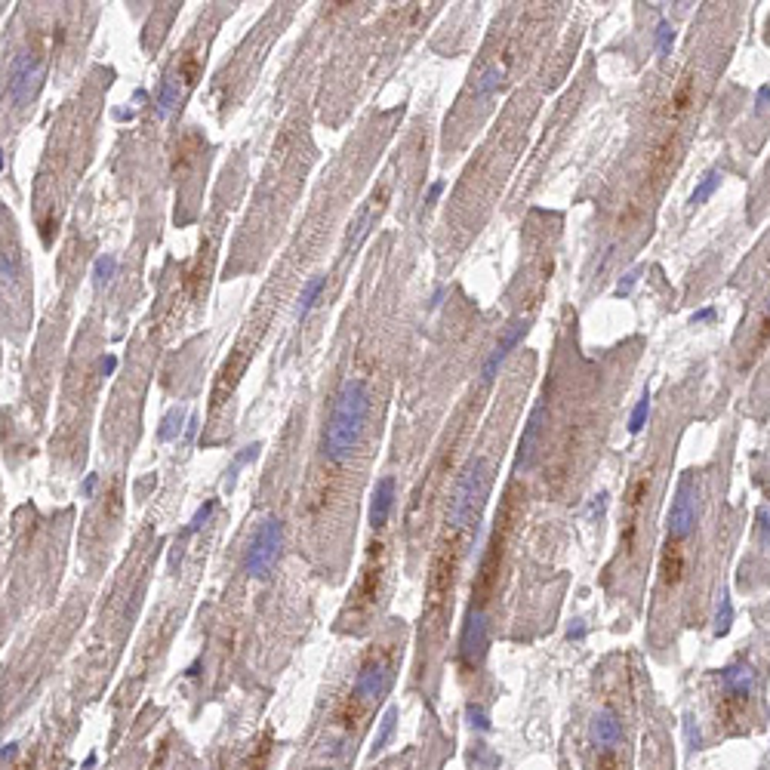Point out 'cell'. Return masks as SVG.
<instances>
[{
  "label": "cell",
  "instance_id": "1",
  "mask_svg": "<svg viewBox=\"0 0 770 770\" xmlns=\"http://www.w3.org/2000/svg\"><path fill=\"white\" fill-rule=\"evenodd\" d=\"M367 410H370V392L364 379H345L333 401V413L324 434V453L330 463H345L358 450L364 438Z\"/></svg>",
  "mask_w": 770,
  "mask_h": 770
},
{
  "label": "cell",
  "instance_id": "2",
  "mask_svg": "<svg viewBox=\"0 0 770 770\" xmlns=\"http://www.w3.org/2000/svg\"><path fill=\"white\" fill-rule=\"evenodd\" d=\"M521 487H509L499 503V511H496V521H493V530H490V539H487V549L481 555V564H478V576H475V585H472V607L481 610L484 601H490L493 589L499 582V567H503V558H505V545H509L511 533L518 527V518H521Z\"/></svg>",
  "mask_w": 770,
  "mask_h": 770
},
{
  "label": "cell",
  "instance_id": "3",
  "mask_svg": "<svg viewBox=\"0 0 770 770\" xmlns=\"http://www.w3.org/2000/svg\"><path fill=\"white\" fill-rule=\"evenodd\" d=\"M459 558H463V530L447 527L432 551L429 576H425V616L429 620H440L447 614V607H450L453 585H456V574H459Z\"/></svg>",
  "mask_w": 770,
  "mask_h": 770
},
{
  "label": "cell",
  "instance_id": "4",
  "mask_svg": "<svg viewBox=\"0 0 770 770\" xmlns=\"http://www.w3.org/2000/svg\"><path fill=\"white\" fill-rule=\"evenodd\" d=\"M383 576H385V545L373 543L370 551H367V561L361 567V576L354 582L352 595H348V604L342 610V622L348 626H361L367 616L376 610L379 604V591H383Z\"/></svg>",
  "mask_w": 770,
  "mask_h": 770
},
{
  "label": "cell",
  "instance_id": "5",
  "mask_svg": "<svg viewBox=\"0 0 770 770\" xmlns=\"http://www.w3.org/2000/svg\"><path fill=\"white\" fill-rule=\"evenodd\" d=\"M487 487H490V475H487V463L484 459H472L469 465L463 469V475L456 478V487H453L450 496V511H447V527L465 530L472 524V518L478 515Z\"/></svg>",
  "mask_w": 770,
  "mask_h": 770
},
{
  "label": "cell",
  "instance_id": "6",
  "mask_svg": "<svg viewBox=\"0 0 770 770\" xmlns=\"http://www.w3.org/2000/svg\"><path fill=\"white\" fill-rule=\"evenodd\" d=\"M281 545H284V524L278 518H265L256 527L253 539H250L247 558H243V574L253 579H265L272 574L274 561L281 558Z\"/></svg>",
  "mask_w": 770,
  "mask_h": 770
},
{
  "label": "cell",
  "instance_id": "7",
  "mask_svg": "<svg viewBox=\"0 0 770 770\" xmlns=\"http://www.w3.org/2000/svg\"><path fill=\"white\" fill-rule=\"evenodd\" d=\"M201 74V59L194 52H182L167 71H163V81L157 87V99H154V108H157V117L167 121L170 114L176 111V105L182 102V96L188 93V87L197 81Z\"/></svg>",
  "mask_w": 770,
  "mask_h": 770
},
{
  "label": "cell",
  "instance_id": "8",
  "mask_svg": "<svg viewBox=\"0 0 770 770\" xmlns=\"http://www.w3.org/2000/svg\"><path fill=\"white\" fill-rule=\"evenodd\" d=\"M696 499H700V484H696L693 472L678 481V490H675V499H672V509H669V518H666V527H669V539H687L690 533L696 527Z\"/></svg>",
  "mask_w": 770,
  "mask_h": 770
},
{
  "label": "cell",
  "instance_id": "9",
  "mask_svg": "<svg viewBox=\"0 0 770 770\" xmlns=\"http://www.w3.org/2000/svg\"><path fill=\"white\" fill-rule=\"evenodd\" d=\"M755 681H758V675H755V669L749 666V662H733V666L721 669V687H724V696H721L724 709L721 712L727 715V718H733V715L749 702V696H752V690H755Z\"/></svg>",
  "mask_w": 770,
  "mask_h": 770
},
{
  "label": "cell",
  "instance_id": "10",
  "mask_svg": "<svg viewBox=\"0 0 770 770\" xmlns=\"http://www.w3.org/2000/svg\"><path fill=\"white\" fill-rule=\"evenodd\" d=\"M41 77H43L41 56H34V52H19L10 65V83H6L12 102L16 105L28 102V99L37 93V87H41Z\"/></svg>",
  "mask_w": 770,
  "mask_h": 770
},
{
  "label": "cell",
  "instance_id": "11",
  "mask_svg": "<svg viewBox=\"0 0 770 770\" xmlns=\"http://www.w3.org/2000/svg\"><path fill=\"white\" fill-rule=\"evenodd\" d=\"M392 684V662L385 656H376L373 654L370 660L361 666L358 678H354V696H361L364 702H373V700H383V693Z\"/></svg>",
  "mask_w": 770,
  "mask_h": 770
},
{
  "label": "cell",
  "instance_id": "12",
  "mask_svg": "<svg viewBox=\"0 0 770 770\" xmlns=\"http://www.w3.org/2000/svg\"><path fill=\"white\" fill-rule=\"evenodd\" d=\"M487 654V616L484 610L472 607L469 616H465L463 635H459V656H463L465 666H478Z\"/></svg>",
  "mask_w": 770,
  "mask_h": 770
},
{
  "label": "cell",
  "instance_id": "13",
  "mask_svg": "<svg viewBox=\"0 0 770 770\" xmlns=\"http://www.w3.org/2000/svg\"><path fill=\"white\" fill-rule=\"evenodd\" d=\"M545 404H536L524 425V434H521V444H518V459H515V469L518 472H527L536 459V450H539V438H543V429H545Z\"/></svg>",
  "mask_w": 770,
  "mask_h": 770
},
{
  "label": "cell",
  "instance_id": "14",
  "mask_svg": "<svg viewBox=\"0 0 770 770\" xmlns=\"http://www.w3.org/2000/svg\"><path fill=\"white\" fill-rule=\"evenodd\" d=\"M589 740H591V746H598L601 752H614V749L622 742V724L616 721V715L610 712V709H601V712L591 715Z\"/></svg>",
  "mask_w": 770,
  "mask_h": 770
},
{
  "label": "cell",
  "instance_id": "15",
  "mask_svg": "<svg viewBox=\"0 0 770 770\" xmlns=\"http://www.w3.org/2000/svg\"><path fill=\"white\" fill-rule=\"evenodd\" d=\"M524 333H527V318H518L515 324H511L509 330L503 333L499 345L493 348V352H490V358L484 361V373H481V379H484V383H493V379H496V373H499V367H503V361L509 358V352H511V348H515L518 342L524 339Z\"/></svg>",
  "mask_w": 770,
  "mask_h": 770
},
{
  "label": "cell",
  "instance_id": "16",
  "mask_svg": "<svg viewBox=\"0 0 770 770\" xmlns=\"http://www.w3.org/2000/svg\"><path fill=\"white\" fill-rule=\"evenodd\" d=\"M243 367H247V352H243V348H234L232 358L222 364L219 376H216V385H213V394H210V401H213V410H216L219 404H225V398L234 392V385H238Z\"/></svg>",
  "mask_w": 770,
  "mask_h": 770
},
{
  "label": "cell",
  "instance_id": "17",
  "mask_svg": "<svg viewBox=\"0 0 770 770\" xmlns=\"http://www.w3.org/2000/svg\"><path fill=\"white\" fill-rule=\"evenodd\" d=\"M394 493H398V484H394L392 475H383L373 487V499H370V524L373 530L385 527L388 515H392V505H394Z\"/></svg>",
  "mask_w": 770,
  "mask_h": 770
},
{
  "label": "cell",
  "instance_id": "18",
  "mask_svg": "<svg viewBox=\"0 0 770 770\" xmlns=\"http://www.w3.org/2000/svg\"><path fill=\"white\" fill-rule=\"evenodd\" d=\"M684 576V549L678 539H669L660 555V579L662 585H678Z\"/></svg>",
  "mask_w": 770,
  "mask_h": 770
},
{
  "label": "cell",
  "instance_id": "19",
  "mask_svg": "<svg viewBox=\"0 0 770 770\" xmlns=\"http://www.w3.org/2000/svg\"><path fill=\"white\" fill-rule=\"evenodd\" d=\"M364 712H367V702L352 693V696H345V700H339L336 712H333V721L345 730H354L361 724V718H364Z\"/></svg>",
  "mask_w": 770,
  "mask_h": 770
},
{
  "label": "cell",
  "instance_id": "20",
  "mask_svg": "<svg viewBox=\"0 0 770 770\" xmlns=\"http://www.w3.org/2000/svg\"><path fill=\"white\" fill-rule=\"evenodd\" d=\"M509 65H511V52H505L503 56V62H493L490 68L484 71L481 74V81H478V87H475V96H490V93H496L499 87H503V81H505V74H509Z\"/></svg>",
  "mask_w": 770,
  "mask_h": 770
},
{
  "label": "cell",
  "instance_id": "21",
  "mask_svg": "<svg viewBox=\"0 0 770 770\" xmlns=\"http://www.w3.org/2000/svg\"><path fill=\"white\" fill-rule=\"evenodd\" d=\"M324 284H327V278H324V274H314V278H308V281H305V287H302V293H299V302H296V318H299V321L305 318V314L314 308L318 296L324 293Z\"/></svg>",
  "mask_w": 770,
  "mask_h": 770
},
{
  "label": "cell",
  "instance_id": "22",
  "mask_svg": "<svg viewBox=\"0 0 770 770\" xmlns=\"http://www.w3.org/2000/svg\"><path fill=\"white\" fill-rule=\"evenodd\" d=\"M647 487H650V475H638L635 481L629 484V493L626 499H622V509H626V521H635L638 509H641V503L647 499Z\"/></svg>",
  "mask_w": 770,
  "mask_h": 770
},
{
  "label": "cell",
  "instance_id": "23",
  "mask_svg": "<svg viewBox=\"0 0 770 770\" xmlns=\"http://www.w3.org/2000/svg\"><path fill=\"white\" fill-rule=\"evenodd\" d=\"M330 472H324V475H318L312 484H308V511H314L318 515L321 509H324L327 503H330V484L333 478H327Z\"/></svg>",
  "mask_w": 770,
  "mask_h": 770
},
{
  "label": "cell",
  "instance_id": "24",
  "mask_svg": "<svg viewBox=\"0 0 770 770\" xmlns=\"http://www.w3.org/2000/svg\"><path fill=\"white\" fill-rule=\"evenodd\" d=\"M690 102H693V77L684 74L681 81H678L672 99H669V111L678 117V114H684V111L690 108Z\"/></svg>",
  "mask_w": 770,
  "mask_h": 770
},
{
  "label": "cell",
  "instance_id": "25",
  "mask_svg": "<svg viewBox=\"0 0 770 770\" xmlns=\"http://www.w3.org/2000/svg\"><path fill=\"white\" fill-rule=\"evenodd\" d=\"M188 425V419H185V413L179 410V407H173V410L167 413V416H163V423H161V429H157V440H163V444H167V440H173V438H179V432L185 429Z\"/></svg>",
  "mask_w": 770,
  "mask_h": 770
},
{
  "label": "cell",
  "instance_id": "26",
  "mask_svg": "<svg viewBox=\"0 0 770 770\" xmlns=\"http://www.w3.org/2000/svg\"><path fill=\"white\" fill-rule=\"evenodd\" d=\"M718 185H721V170H709V173L700 179V185L693 188V194H690V203H706L709 197L715 194Z\"/></svg>",
  "mask_w": 770,
  "mask_h": 770
},
{
  "label": "cell",
  "instance_id": "27",
  "mask_svg": "<svg viewBox=\"0 0 770 770\" xmlns=\"http://www.w3.org/2000/svg\"><path fill=\"white\" fill-rule=\"evenodd\" d=\"M394 724H398V709H385L383 721H379V730H376V740H373V752H379V749H385V742L392 740L394 733Z\"/></svg>",
  "mask_w": 770,
  "mask_h": 770
},
{
  "label": "cell",
  "instance_id": "28",
  "mask_svg": "<svg viewBox=\"0 0 770 770\" xmlns=\"http://www.w3.org/2000/svg\"><path fill=\"white\" fill-rule=\"evenodd\" d=\"M730 622H733V604H730V595H721V604H718V610H715V626H712V631L715 635H727L730 631Z\"/></svg>",
  "mask_w": 770,
  "mask_h": 770
},
{
  "label": "cell",
  "instance_id": "29",
  "mask_svg": "<svg viewBox=\"0 0 770 770\" xmlns=\"http://www.w3.org/2000/svg\"><path fill=\"white\" fill-rule=\"evenodd\" d=\"M114 272H117V259H114V256H111V253L99 256L96 265H93V284H96V287L108 284V281L114 278Z\"/></svg>",
  "mask_w": 770,
  "mask_h": 770
},
{
  "label": "cell",
  "instance_id": "30",
  "mask_svg": "<svg viewBox=\"0 0 770 770\" xmlns=\"http://www.w3.org/2000/svg\"><path fill=\"white\" fill-rule=\"evenodd\" d=\"M0 278H3V287H12L19 281V253L16 250H3V256H0Z\"/></svg>",
  "mask_w": 770,
  "mask_h": 770
},
{
  "label": "cell",
  "instance_id": "31",
  "mask_svg": "<svg viewBox=\"0 0 770 770\" xmlns=\"http://www.w3.org/2000/svg\"><path fill=\"white\" fill-rule=\"evenodd\" d=\"M647 416H650V392H644V394H641V401L635 404V410H631L629 432H631V434H638V432H641L644 425H647Z\"/></svg>",
  "mask_w": 770,
  "mask_h": 770
},
{
  "label": "cell",
  "instance_id": "32",
  "mask_svg": "<svg viewBox=\"0 0 770 770\" xmlns=\"http://www.w3.org/2000/svg\"><path fill=\"white\" fill-rule=\"evenodd\" d=\"M672 43H675V31H672V25L662 19V22L656 25V50H660V56H669V52H672Z\"/></svg>",
  "mask_w": 770,
  "mask_h": 770
},
{
  "label": "cell",
  "instance_id": "33",
  "mask_svg": "<svg viewBox=\"0 0 770 770\" xmlns=\"http://www.w3.org/2000/svg\"><path fill=\"white\" fill-rule=\"evenodd\" d=\"M216 505H219V499H207V503L201 505V509L194 511V518H192V524H188V530L185 533H197L203 527V524L210 521V518H213V511H216Z\"/></svg>",
  "mask_w": 770,
  "mask_h": 770
},
{
  "label": "cell",
  "instance_id": "34",
  "mask_svg": "<svg viewBox=\"0 0 770 770\" xmlns=\"http://www.w3.org/2000/svg\"><path fill=\"white\" fill-rule=\"evenodd\" d=\"M465 715H469V724L475 730H481V733H487V730H490V718H487V712L481 706H475V702H472L469 709H465Z\"/></svg>",
  "mask_w": 770,
  "mask_h": 770
},
{
  "label": "cell",
  "instance_id": "35",
  "mask_svg": "<svg viewBox=\"0 0 770 770\" xmlns=\"http://www.w3.org/2000/svg\"><path fill=\"white\" fill-rule=\"evenodd\" d=\"M758 543L770 549V505H761L758 509Z\"/></svg>",
  "mask_w": 770,
  "mask_h": 770
},
{
  "label": "cell",
  "instance_id": "36",
  "mask_svg": "<svg viewBox=\"0 0 770 770\" xmlns=\"http://www.w3.org/2000/svg\"><path fill=\"white\" fill-rule=\"evenodd\" d=\"M256 453H259V444H250V447H243V450L238 453V456H234V463H232V472H228V481H232V478H234V472H238L241 465H247L250 459H256Z\"/></svg>",
  "mask_w": 770,
  "mask_h": 770
},
{
  "label": "cell",
  "instance_id": "37",
  "mask_svg": "<svg viewBox=\"0 0 770 770\" xmlns=\"http://www.w3.org/2000/svg\"><path fill=\"white\" fill-rule=\"evenodd\" d=\"M638 274H641V268H631L629 274H622V281L616 284V296H629L631 290H635V284H638Z\"/></svg>",
  "mask_w": 770,
  "mask_h": 770
},
{
  "label": "cell",
  "instance_id": "38",
  "mask_svg": "<svg viewBox=\"0 0 770 770\" xmlns=\"http://www.w3.org/2000/svg\"><path fill=\"white\" fill-rule=\"evenodd\" d=\"M268 752H272V746H268V736H265V740L259 742V755H256V758H250V770H262V764H265V758H268Z\"/></svg>",
  "mask_w": 770,
  "mask_h": 770
},
{
  "label": "cell",
  "instance_id": "39",
  "mask_svg": "<svg viewBox=\"0 0 770 770\" xmlns=\"http://www.w3.org/2000/svg\"><path fill=\"white\" fill-rule=\"evenodd\" d=\"M595 770H622V764H620V758H616L614 752H604L601 758H598Z\"/></svg>",
  "mask_w": 770,
  "mask_h": 770
},
{
  "label": "cell",
  "instance_id": "40",
  "mask_svg": "<svg viewBox=\"0 0 770 770\" xmlns=\"http://www.w3.org/2000/svg\"><path fill=\"white\" fill-rule=\"evenodd\" d=\"M767 339H770V302H767V314H764V321H761V327H758V348H761V345H767Z\"/></svg>",
  "mask_w": 770,
  "mask_h": 770
},
{
  "label": "cell",
  "instance_id": "41",
  "mask_svg": "<svg viewBox=\"0 0 770 770\" xmlns=\"http://www.w3.org/2000/svg\"><path fill=\"white\" fill-rule=\"evenodd\" d=\"M770 102V83H764V87L758 90V96H755V111H764Z\"/></svg>",
  "mask_w": 770,
  "mask_h": 770
},
{
  "label": "cell",
  "instance_id": "42",
  "mask_svg": "<svg viewBox=\"0 0 770 770\" xmlns=\"http://www.w3.org/2000/svg\"><path fill=\"white\" fill-rule=\"evenodd\" d=\"M96 484H99V478H96V475H87V478H83V484H81V496H83V499H90V496H93Z\"/></svg>",
  "mask_w": 770,
  "mask_h": 770
},
{
  "label": "cell",
  "instance_id": "43",
  "mask_svg": "<svg viewBox=\"0 0 770 770\" xmlns=\"http://www.w3.org/2000/svg\"><path fill=\"white\" fill-rule=\"evenodd\" d=\"M16 755H19V746H16V742H6L3 752H0V758H3V767L12 764V761H16Z\"/></svg>",
  "mask_w": 770,
  "mask_h": 770
},
{
  "label": "cell",
  "instance_id": "44",
  "mask_svg": "<svg viewBox=\"0 0 770 770\" xmlns=\"http://www.w3.org/2000/svg\"><path fill=\"white\" fill-rule=\"evenodd\" d=\"M567 638H570V641H582V638H585V626H582V620H574V626L567 629Z\"/></svg>",
  "mask_w": 770,
  "mask_h": 770
},
{
  "label": "cell",
  "instance_id": "45",
  "mask_svg": "<svg viewBox=\"0 0 770 770\" xmlns=\"http://www.w3.org/2000/svg\"><path fill=\"white\" fill-rule=\"evenodd\" d=\"M712 318H715V308L706 305V308H700V312L693 314V324H706V321H712Z\"/></svg>",
  "mask_w": 770,
  "mask_h": 770
},
{
  "label": "cell",
  "instance_id": "46",
  "mask_svg": "<svg viewBox=\"0 0 770 770\" xmlns=\"http://www.w3.org/2000/svg\"><path fill=\"white\" fill-rule=\"evenodd\" d=\"M99 367H102V376H111V373H114V367H117V358H114V354H105Z\"/></svg>",
  "mask_w": 770,
  "mask_h": 770
},
{
  "label": "cell",
  "instance_id": "47",
  "mask_svg": "<svg viewBox=\"0 0 770 770\" xmlns=\"http://www.w3.org/2000/svg\"><path fill=\"white\" fill-rule=\"evenodd\" d=\"M440 192H444V182H432V188H429V194H425V203H434L440 197Z\"/></svg>",
  "mask_w": 770,
  "mask_h": 770
},
{
  "label": "cell",
  "instance_id": "48",
  "mask_svg": "<svg viewBox=\"0 0 770 770\" xmlns=\"http://www.w3.org/2000/svg\"><path fill=\"white\" fill-rule=\"evenodd\" d=\"M197 416H188V425H185V440H194L197 438Z\"/></svg>",
  "mask_w": 770,
  "mask_h": 770
},
{
  "label": "cell",
  "instance_id": "49",
  "mask_svg": "<svg viewBox=\"0 0 770 770\" xmlns=\"http://www.w3.org/2000/svg\"><path fill=\"white\" fill-rule=\"evenodd\" d=\"M96 761H99V755H96V752H90V755H87V761H83V770H93V767H96Z\"/></svg>",
  "mask_w": 770,
  "mask_h": 770
},
{
  "label": "cell",
  "instance_id": "50",
  "mask_svg": "<svg viewBox=\"0 0 770 770\" xmlns=\"http://www.w3.org/2000/svg\"><path fill=\"white\" fill-rule=\"evenodd\" d=\"M440 299H444V287H438V290H434V296H432V308H438V305H440Z\"/></svg>",
  "mask_w": 770,
  "mask_h": 770
},
{
  "label": "cell",
  "instance_id": "51",
  "mask_svg": "<svg viewBox=\"0 0 770 770\" xmlns=\"http://www.w3.org/2000/svg\"><path fill=\"white\" fill-rule=\"evenodd\" d=\"M197 672H201V662H192L188 666V678H197Z\"/></svg>",
  "mask_w": 770,
  "mask_h": 770
},
{
  "label": "cell",
  "instance_id": "52",
  "mask_svg": "<svg viewBox=\"0 0 770 770\" xmlns=\"http://www.w3.org/2000/svg\"><path fill=\"white\" fill-rule=\"evenodd\" d=\"M660 770H662V767H660Z\"/></svg>",
  "mask_w": 770,
  "mask_h": 770
}]
</instances>
